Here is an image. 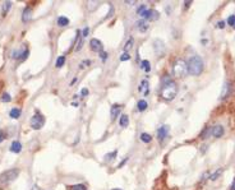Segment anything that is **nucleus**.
I'll return each instance as SVG.
<instances>
[{
	"label": "nucleus",
	"instance_id": "obj_1",
	"mask_svg": "<svg viewBox=\"0 0 235 190\" xmlns=\"http://www.w3.org/2000/svg\"><path fill=\"white\" fill-rule=\"evenodd\" d=\"M187 64H188V73L192 75H199L203 71V60L201 56L198 55L192 56Z\"/></svg>",
	"mask_w": 235,
	"mask_h": 190
},
{
	"label": "nucleus",
	"instance_id": "obj_2",
	"mask_svg": "<svg viewBox=\"0 0 235 190\" xmlns=\"http://www.w3.org/2000/svg\"><path fill=\"white\" fill-rule=\"evenodd\" d=\"M178 93V86L175 82H169L167 84H163L161 88V97L166 101H171L175 98Z\"/></svg>",
	"mask_w": 235,
	"mask_h": 190
},
{
	"label": "nucleus",
	"instance_id": "obj_3",
	"mask_svg": "<svg viewBox=\"0 0 235 190\" xmlns=\"http://www.w3.org/2000/svg\"><path fill=\"white\" fill-rule=\"evenodd\" d=\"M19 175V169H10L6 170L5 172H3L0 175V186H5L10 184L12 181H14Z\"/></svg>",
	"mask_w": 235,
	"mask_h": 190
},
{
	"label": "nucleus",
	"instance_id": "obj_4",
	"mask_svg": "<svg viewBox=\"0 0 235 190\" xmlns=\"http://www.w3.org/2000/svg\"><path fill=\"white\" fill-rule=\"evenodd\" d=\"M173 71H174V75L178 77V78L185 77L187 73H188V64L182 59L176 60L175 64H174V67H173Z\"/></svg>",
	"mask_w": 235,
	"mask_h": 190
},
{
	"label": "nucleus",
	"instance_id": "obj_5",
	"mask_svg": "<svg viewBox=\"0 0 235 190\" xmlns=\"http://www.w3.org/2000/svg\"><path fill=\"white\" fill-rule=\"evenodd\" d=\"M31 126L33 128V129H36V130H40L42 126H44V124H45V118L42 116L40 112H37V114H35L33 116H32V119H31Z\"/></svg>",
	"mask_w": 235,
	"mask_h": 190
},
{
	"label": "nucleus",
	"instance_id": "obj_6",
	"mask_svg": "<svg viewBox=\"0 0 235 190\" xmlns=\"http://www.w3.org/2000/svg\"><path fill=\"white\" fill-rule=\"evenodd\" d=\"M141 17L145 18L146 22H153V20H157L160 18V13L155 9H146L141 14Z\"/></svg>",
	"mask_w": 235,
	"mask_h": 190
},
{
	"label": "nucleus",
	"instance_id": "obj_7",
	"mask_svg": "<svg viewBox=\"0 0 235 190\" xmlns=\"http://www.w3.org/2000/svg\"><path fill=\"white\" fill-rule=\"evenodd\" d=\"M153 50H155V54L157 55V56H162L163 54H165V50H166L165 43H163L161 40L156 38V40L153 41Z\"/></svg>",
	"mask_w": 235,
	"mask_h": 190
},
{
	"label": "nucleus",
	"instance_id": "obj_8",
	"mask_svg": "<svg viewBox=\"0 0 235 190\" xmlns=\"http://www.w3.org/2000/svg\"><path fill=\"white\" fill-rule=\"evenodd\" d=\"M90 47L92 51H95V53H102V49H104L101 41L97 40V38H92L90 41Z\"/></svg>",
	"mask_w": 235,
	"mask_h": 190
},
{
	"label": "nucleus",
	"instance_id": "obj_9",
	"mask_svg": "<svg viewBox=\"0 0 235 190\" xmlns=\"http://www.w3.org/2000/svg\"><path fill=\"white\" fill-rule=\"evenodd\" d=\"M169 131H170V126L169 125H162L157 130V139L159 141H163L165 138L169 135Z\"/></svg>",
	"mask_w": 235,
	"mask_h": 190
},
{
	"label": "nucleus",
	"instance_id": "obj_10",
	"mask_svg": "<svg viewBox=\"0 0 235 190\" xmlns=\"http://www.w3.org/2000/svg\"><path fill=\"white\" fill-rule=\"evenodd\" d=\"M138 91H139V93L142 94V96H148V93H149V83H148L147 79H143L141 82V84L138 87Z\"/></svg>",
	"mask_w": 235,
	"mask_h": 190
},
{
	"label": "nucleus",
	"instance_id": "obj_11",
	"mask_svg": "<svg viewBox=\"0 0 235 190\" xmlns=\"http://www.w3.org/2000/svg\"><path fill=\"white\" fill-rule=\"evenodd\" d=\"M32 18V9L30 8V6H27V8H24L23 13H22V22L23 23H27V22H30Z\"/></svg>",
	"mask_w": 235,
	"mask_h": 190
},
{
	"label": "nucleus",
	"instance_id": "obj_12",
	"mask_svg": "<svg viewBox=\"0 0 235 190\" xmlns=\"http://www.w3.org/2000/svg\"><path fill=\"white\" fill-rule=\"evenodd\" d=\"M212 135L215 137V138H220V137H222L224 135V128L222 125H215V126H212Z\"/></svg>",
	"mask_w": 235,
	"mask_h": 190
},
{
	"label": "nucleus",
	"instance_id": "obj_13",
	"mask_svg": "<svg viewBox=\"0 0 235 190\" xmlns=\"http://www.w3.org/2000/svg\"><path fill=\"white\" fill-rule=\"evenodd\" d=\"M230 91H231V84L230 83H225L224 87H222V92H221V96H220V98L225 100L230 94Z\"/></svg>",
	"mask_w": 235,
	"mask_h": 190
},
{
	"label": "nucleus",
	"instance_id": "obj_14",
	"mask_svg": "<svg viewBox=\"0 0 235 190\" xmlns=\"http://www.w3.org/2000/svg\"><path fill=\"white\" fill-rule=\"evenodd\" d=\"M122 108H123L122 105H114V106L111 107V120H115V119H116V116L120 114Z\"/></svg>",
	"mask_w": 235,
	"mask_h": 190
},
{
	"label": "nucleus",
	"instance_id": "obj_15",
	"mask_svg": "<svg viewBox=\"0 0 235 190\" xmlns=\"http://www.w3.org/2000/svg\"><path fill=\"white\" fill-rule=\"evenodd\" d=\"M137 27H138V30L142 32V33H145L147 30H148V22H146V20H138L137 22Z\"/></svg>",
	"mask_w": 235,
	"mask_h": 190
},
{
	"label": "nucleus",
	"instance_id": "obj_16",
	"mask_svg": "<svg viewBox=\"0 0 235 190\" xmlns=\"http://www.w3.org/2000/svg\"><path fill=\"white\" fill-rule=\"evenodd\" d=\"M10 151H12L13 153H19L20 151H22V144H20V142L14 141V142L12 143V145H10Z\"/></svg>",
	"mask_w": 235,
	"mask_h": 190
},
{
	"label": "nucleus",
	"instance_id": "obj_17",
	"mask_svg": "<svg viewBox=\"0 0 235 190\" xmlns=\"http://www.w3.org/2000/svg\"><path fill=\"white\" fill-rule=\"evenodd\" d=\"M119 124L122 128H127L129 125V118H128V115L122 114V116H120V119H119Z\"/></svg>",
	"mask_w": 235,
	"mask_h": 190
},
{
	"label": "nucleus",
	"instance_id": "obj_18",
	"mask_svg": "<svg viewBox=\"0 0 235 190\" xmlns=\"http://www.w3.org/2000/svg\"><path fill=\"white\" fill-rule=\"evenodd\" d=\"M81 35H82V32H81V31H77L75 42L78 43V45L75 46V51H79V50L82 49V46H83V41H82V38H81Z\"/></svg>",
	"mask_w": 235,
	"mask_h": 190
},
{
	"label": "nucleus",
	"instance_id": "obj_19",
	"mask_svg": "<svg viewBox=\"0 0 235 190\" xmlns=\"http://www.w3.org/2000/svg\"><path fill=\"white\" fill-rule=\"evenodd\" d=\"M20 114H22V111H20V108H18V107H14V108H12V110H10V112H9V116H10L12 119H19Z\"/></svg>",
	"mask_w": 235,
	"mask_h": 190
},
{
	"label": "nucleus",
	"instance_id": "obj_20",
	"mask_svg": "<svg viewBox=\"0 0 235 190\" xmlns=\"http://www.w3.org/2000/svg\"><path fill=\"white\" fill-rule=\"evenodd\" d=\"M139 67H141V69H143L146 73L151 71V63H149L148 60H142L141 64H139Z\"/></svg>",
	"mask_w": 235,
	"mask_h": 190
},
{
	"label": "nucleus",
	"instance_id": "obj_21",
	"mask_svg": "<svg viewBox=\"0 0 235 190\" xmlns=\"http://www.w3.org/2000/svg\"><path fill=\"white\" fill-rule=\"evenodd\" d=\"M56 23H58V26L59 27H65V26H68L69 24V19L67 18V17H59L58 18V22H56Z\"/></svg>",
	"mask_w": 235,
	"mask_h": 190
},
{
	"label": "nucleus",
	"instance_id": "obj_22",
	"mask_svg": "<svg viewBox=\"0 0 235 190\" xmlns=\"http://www.w3.org/2000/svg\"><path fill=\"white\" fill-rule=\"evenodd\" d=\"M147 106H148V104L145 101V100H141V101H138V104H137V108H138V111H145L146 108H147Z\"/></svg>",
	"mask_w": 235,
	"mask_h": 190
},
{
	"label": "nucleus",
	"instance_id": "obj_23",
	"mask_svg": "<svg viewBox=\"0 0 235 190\" xmlns=\"http://www.w3.org/2000/svg\"><path fill=\"white\" fill-rule=\"evenodd\" d=\"M133 42H134L133 37H129V40H128V41L125 42V45H124V53H129V50H130L132 46H133Z\"/></svg>",
	"mask_w": 235,
	"mask_h": 190
},
{
	"label": "nucleus",
	"instance_id": "obj_24",
	"mask_svg": "<svg viewBox=\"0 0 235 190\" xmlns=\"http://www.w3.org/2000/svg\"><path fill=\"white\" fill-rule=\"evenodd\" d=\"M139 138H141V141H142V142H143V143H149V142H151V141H152V137H151V135H149L148 133H142Z\"/></svg>",
	"mask_w": 235,
	"mask_h": 190
},
{
	"label": "nucleus",
	"instance_id": "obj_25",
	"mask_svg": "<svg viewBox=\"0 0 235 190\" xmlns=\"http://www.w3.org/2000/svg\"><path fill=\"white\" fill-rule=\"evenodd\" d=\"M64 63H65V56H59L58 59H56V63H55V67L56 68H61L63 65H64Z\"/></svg>",
	"mask_w": 235,
	"mask_h": 190
},
{
	"label": "nucleus",
	"instance_id": "obj_26",
	"mask_svg": "<svg viewBox=\"0 0 235 190\" xmlns=\"http://www.w3.org/2000/svg\"><path fill=\"white\" fill-rule=\"evenodd\" d=\"M221 175H222V169H218V170H216V172H215V174H212V175H211L210 180L215 181V180H217L220 176H221Z\"/></svg>",
	"mask_w": 235,
	"mask_h": 190
},
{
	"label": "nucleus",
	"instance_id": "obj_27",
	"mask_svg": "<svg viewBox=\"0 0 235 190\" xmlns=\"http://www.w3.org/2000/svg\"><path fill=\"white\" fill-rule=\"evenodd\" d=\"M210 134H212V128H206V129L202 131L201 138H202V139H206V138L210 137Z\"/></svg>",
	"mask_w": 235,
	"mask_h": 190
},
{
	"label": "nucleus",
	"instance_id": "obj_28",
	"mask_svg": "<svg viewBox=\"0 0 235 190\" xmlns=\"http://www.w3.org/2000/svg\"><path fill=\"white\" fill-rule=\"evenodd\" d=\"M69 190H87V186L84 184H77V185H72L69 188Z\"/></svg>",
	"mask_w": 235,
	"mask_h": 190
},
{
	"label": "nucleus",
	"instance_id": "obj_29",
	"mask_svg": "<svg viewBox=\"0 0 235 190\" xmlns=\"http://www.w3.org/2000/svg\"><path fill=\"white\" fill-rule=\"evenodd\" d=\"M10 6H12V2H5V3L3 4V14H4V16L9 12Z\"/></svg>",
	"mask_w": 235,
	"mask_h": 190
},
{
	"label": "nucleus",
	"instance_id": "obj_30",
	"mask_svg": "<svg viewBox=\"0 0 235 190\" xmlns=\"http://www.w3.org/2000/svg\"><path fill=\"white\" fill-rule=\"evenodd\" d=\"M116 155H118V151H114V152H111V153H108V155H106V157H105V159H106V161H111L112 158H115Z\"/></svg>",
	"mask_w": 235,
	"mask_h": 190
},
{
	"label": "nucleus",
	"instance_id": "obj_31",
	"mask_svg": "<svg viewBox=\"0 0 235 190\" xmlns=\"http://www.w3.org/2000/svg\"><path fill=\"white\" fill-rule=\"evenodd\" d=\"M98 5V2H88L87 3V6H88V10H94L96 6Z\"/></svg>",
	"mask_w": 235,
	"mask_h": 190
},
{
	"label": "nucleus",
	"instance_id": "obj_32",
	"mask_svg": "<svg viewBox=\"0 0 235 190\" xmlns=\"http://www.w3.org/2000/svg\"><path fill=\"white\" fill-rule=\"evenodd\" d=\"M227 24L235 28V16H230L229 18H227Z\"/></svg>",
	"mask_w": 235,
	"mask_h": 190
},
{
	"label": "nucleus",
	"instance_id": "obj_33",
	"mask_svg": "<svg viewBox=\"0 0 235 190\" xmlns=\"http://www.w3.org/2000/svg\"><path fill=\"white\" fill-rule=\"evenodd\" d=\"M120 60L122 61H127V60H130V55L129 53H124L122 56H120Z\"/></svg>",
	"mask_w": 235,
	"mask_h": 190
},
{
	"label": "nucleus",
	"instance_id": "obj_34",
	"mask_svg": "<svg viewBox=\"0 0 235 190\" xmlns=\"http://www.w3.org/2000/svg\"><path fill=\"white\" fill-rule=\"evenodd\" d=\"M90 65H91V60H83V61L81 63V65H79V68L83 69V68H86V67H90Z\"/></svg>",
	"mask_w": 235,
	"mask_h": 190
},
{
	"label": "nucleus",
	"instance_id": "obj_35",
	"mask_svg": "<svg viewBox=\"0 0 235 190\" xmlns=\"http://www.w3.org/2000/svg\"><path fill=\"white\" fill-rule=\"evenodd\" d=\"M2 100H3L4 102H10V101H12V97H10V94H9V93H4Z\"/></svg>",
	"mask_w": 235,
	"mask_h": 190
},
{
	"label": "nucleus",
	"instance_id": "obj_36",
	"mask_svg": "<svg viewBox=\"0 0 235 190\" xmlns=\"http://www.w3.org/2000/svg\"><path fill=\"white\" fill-rule=\"evenodd\" d=\"M146 9H147V6H146V5H139V6H138V9H137V13H138L139 16H141V14L143 13Z\"/></svg>",
	"mask_w": 235,
	"mask_h": 190
},
{
	"label": "nucleus",
	"instance_id": "obj_37",
	"mask_svg": "<svg viewBox=\"0 0 235 190\" xmlns=\"http://www.w3.org/2000/svg\"><path fill=\"white\" fill-rule=\"evenodd\" d=\"M88 32H90V28H88V27H84L83 31H82V36H83V37H87Z\"/></svg>",
	"mask_w": 235,
	"mask_h": 190
},
{
	"label": "nucleus",
	"instance_id": "obj_38",
	"mask_svg": "<svg viewBox=\"0 0 235 190\" xmlns=\"http://www.w3.org/2000/svg\"><path fill=\"white\" fill-rule=\"evenodd\" d=\"M217 27L220 28V30H222V28L225 27V22H224V20H220L218 23H217Z\"/></svg>",
	"mask_w": 235,
	"mask_h": 190
},
{
	"label": "nucleus",
	"instance_id": "obj_39",
	"mask_svg": "<svg viewBox=\"0 0 235 190\" xmlns=\"http://www.w3.org/2000/svg\"><path fill=\"white\" fill-rule=\"evenodd\" d=\"M88 93H90V91H88L87 88H82V91H81V94H82V96H87Z\"/></svg>",
	"mask_w": 235,
	"mask_h": 190
},
{
	"label": "nucleus",
	"instance_id": "obj_40",
	"mask_svg": "<svg viewBox=\"0 0 235 190\" xmlns=\"http://www.w3.org/2000/svg\"><path fill=\"white\" fill-rule=\"evenodd\" d=\"M100 56H101V59H102V60H106V57H108V54H106L105 51H102V53H100Z\"/></svg>",
	"mask_w": 235,
	"mask_h": 190
},
{
	"label": "nucleus",
	"instance_id": "obj_41",
	"mask_svg": "<svg viewBox=\"0 0 235 190\" xmlns=\"http://www.w3.org/2000/svg\"><path fill=\"white\" fill-rule=\"evenodd\" d=\"M229 190H235V177H234V180H233V182H231V185H230V189Z\"/></svg>",
	"mask_w": 235,
	"mask_h": 190
},
{
	"label": "nucleus",
	"instance_id": "obj_42",
	"mask_svg": "<svg viewBox=\"0 0 235 190\" xmlns=\"http://www.w3.org/2000/svg\"><path fill=\"white\" fill-rule=\"evenodd\" d=\"M3 139H4V134H3V131L0 130V143L3 142Z\"/></svg>",
	"mask_w": 235,
	"mask_h": 190
},
{
	"label": "nucleus",
	"instance_id": "obj_43",
	"mask_svg": "<svg viewBox=\"0 0 235 190\" xmlns=\"http://www.w3.org/2000/svg\"><path fill=\"white\" fill-rule=\"evenodd\" d=\"M190 4H192V2H184V6H185V8L190 6Z\"/></svg>",
	"mask_w": 235,
	"mask_h": 190
},
{
	"label": "nucleus",
	"instance_id": "obj_44",
	"mask_svg": "<svg viewBox=\"0 0 235 190\" xmlns=\"http://www.w3.org/2000/svg\"><path fill=\"white\" fill-rule=\"evenodd\" d=\"M125 4H129V5H132V4H134V3H136V2H133V0H129V2H128V0H127V2H124Z\"/></svg>",
	"mask_w": 235,
	"mask_h": 190
},
{
	"label": "nucleus",
	"instance_id": "obj_45",
	"mask_svg": "<svg viewBox=\"0 0 235 190\" xmlns=\"http://www.w3.org/2000/svg\"><path fill=\"white\" fill-rule=\"evenodd\" d=\"M127 161H128V158H125V159L123 161V162H122V163H120V165H119V167H123V166H124V163L127 162Z\"/></svg>",
	"mask_w": 235,
	"mask_h": 190
},
{
	"label": "nucleus",
	"instance_id": "obj_46",
	"mask_svg": "<svg viewBox=\"0 0 235 190\" xmlns=\"http://www.w3.org/2000/svg\"><path fill=\"white\" fill-rule=\"evenodd\" d=\"M75 82H77V78H74V79L72 80V82H70V84H69V86H74V83H75Z\"/></svg>",
	"mask_w": 235,
	"mask_h": 190
},
{
	"label": "nucleus",
	"instance_id": "obj_47",
	"mask_svg": "<svg viewBox=\"0 0 235 190\" xmlns=\"http://www.w3.org/2000/svg\"><path fill=\"white\" fill-rule=\"evenodd\" d=\"M72 106H74V107H78V102H72Z\"/></svg>",
	"mask_w": 235,
	"mask_h": 190
},
{
	"label": "nucleus",
	"instance_id": "obj_48",
	"mask_svg": "<svg viewBox=\"0 0 235 190\" xmlns=\"http://www.w3.org/2000/svg\"><path fill=\"white\" fill-rule=\"evenodd\" d=\"M32 190H40V188H37V185H35V186H33V189H32Z\"/></svg>",
	"mask_w": 235,
	"mask_h": 190
},
{
	"label": "nucleus",
	"instance_id": "obj_49",
	"mask_svg": "<svg viewBox=\"0 0 235 190\" xmlns=\"http://www.w3.org/2000/svg\"><path fill=\"white\" fill-rule=\"evenodd\" d=\"M112 190H122V189H118V188H116V189H112Z\"/></svg>",
	"mask_w": 235,
	"mask_h": 190
}]
</instances>
